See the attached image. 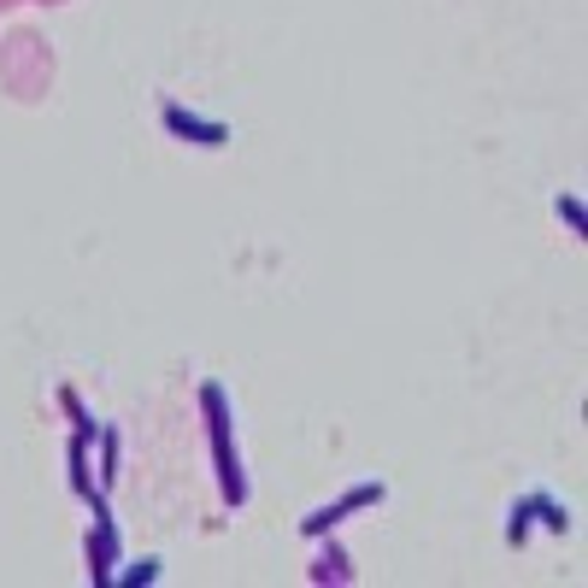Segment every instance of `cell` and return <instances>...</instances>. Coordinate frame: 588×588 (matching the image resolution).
I'll list each match as a JSON object with an SVG mask.
<instances>
[{
	"label": "cell",
	"mask_w": 588,
	"mask_h": 588,
	"mask_svg": "<svg viewBox=\"0 0 588 588\" xmlns=\"http://www.w3.org/2000/svg\"><path fill=\"white\" fill-rule=\"evenodd\" d=\"M165 130L183 135V142H195V148H224V142H230V124L188 112V107H177V100H165Z\"/></svg>",
	"instance_id": "2"
},
{
	"label": "cell",
	"mask_w": 588,
	"mask_h": 588,
	"mask_svg": "<svg viewBox=\"0 0 588 588\" xmlns=\"http://www.w3.org/2000/svg\"><path fill=\"white\" fill-rule=\"evenodd\" d=\"M341 518H348V507H341V500H336V507H324V512H313V518H306V535H324V530H336Z\"/></svg>",
	"instance_id": "6"
},
{
	"label": "cell",
	"mask_w": 588,
	"mask_h": 588,
	"mask_svg": "<svg viewBox=\"0 0 588 588\" xmlns=\"http://www.w3.org/2000/svg\"><path fill=\"white\" fill-rule=\"evenodd\" d=\"M377 500H383V482H359V489H348V494H341V507H348V512H359V507H377Z\"/></svg>",
	"instance_id": "5"
},
{
	"label": "cell",
	"mask_w": 588,
	"mask_h": 588,
	"mask_svg": "<svg viewBox=\"0 0 588 588\" xmlns=\"http://www.w3.org/2000/svg\"><path fill=\"white\" fill-rule=\"evenodd\" d=\"M530 518H542L547 530H570V512H565L553 494H542V489H535V494H524V500H518V507H512V524H507V535H512V542H524V535H530Z\"/></svg>",
	"instance_id": "3"
},
{
	"label": "cell",
	"mask_w": 588,
	"mask_h": 588,
	"mask_svg": "<svg viewBox=\"0 0 588 588\" xmlns=\"http://www.w3.org/2000/svg\"><path fill=\"white\" fill-rule=\"evenodd\" d=\"M200 406H206V424H213L224 500H230V507H241V500H248V477H241V459H236V447H230V406H224V389H218V383H206V389H200Z\"/></svg>",
	"instance_id": "1"
},
{
	"label": "cell",
	"mask_w": 588,
	"mask_h": 588,
	"mask_svg": "<svg viewBox=\"0 0 588 588\" xmlns=\"http://www.w3.org/2000/svg\"><path fill=\"white\" fill-rule=\"evenodd\" d=\"M65 412H72V418H77V436H83V442H95V418H89V412H83V401H77V394H65Z\"/></svg>",
	"instance_id": "8"
},
{
	"label": "cell",
	"mask_w": 588,
	"mask_h": 588,
	"mask_svg": "<svg viewBox=\"0 0 588 588\" xmlns=\"http://www.w3.org/2000/svg\"><path fill=\"white\" fill-rule=\"evenodd\" d=\"M89 577L95 582H112V565H118V530H112V518H107V507L95 500V535H89Z\"/></svg>",
	"instance_id": "4"
},
{
	"label": "cell",
	"mask_w": 588,
	"mask_h": 588,
	"mask_svg": "<svg viewBox=\"0 0 588 588\" xmlns=\"http://www.w3.org/2000/svg\"><path fill=\"white\" fill-rule=\"evenodd\" d=\"M553 213H559V218L570 224V236H582V230H588V224H582V206H577V195H559V200H553Z\"/></svg>",
	"instance_id": "7"
},
{
	"label": "cell",
	"mask_w": 588,
	"mask_h": 588,
	"mask_svg": "<svg viewBox=\"0 0 588 588\" xmlns=\"http://www.w3.org/2000/svg\"><path fill=\"white\" fill-rule=\"evenodd\" d=\"M153 577H160V559H142V565L124 570V582H153Z\"/></svg>",
	"instance_id": "9"
},
{
	"label": "cell",
	"mask_w": 588,
	"mask_h": 588,
	"mask_svg": "<svg viewBox=\"0 0 588 588\" xmlns=\"http://www.w3.org/2000/svg\"><path fill=\"white\" fill-rule=\"evenodd\" d=\"M100 447H107V482H112L118 477V436H112V429L100 436Z\"/></svg>",
	"instance_id": "10"
}]
</instances>
